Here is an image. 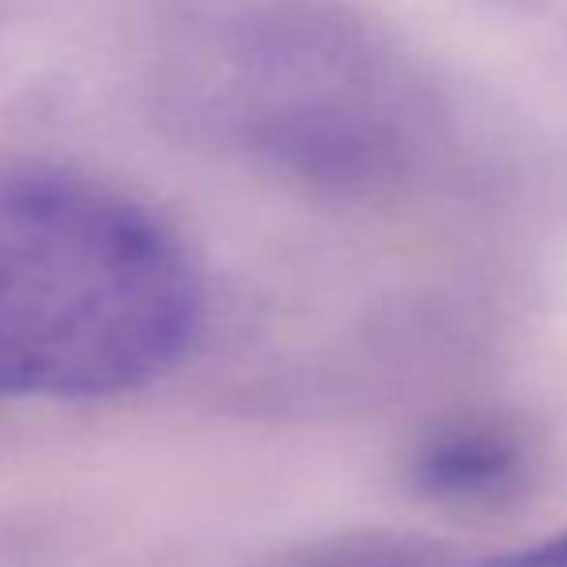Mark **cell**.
I'll list each match as a JSON object with an SVG mask.
<instances>
[{
	"mask_svg": "<svg viewBox=\"0 0 567 567\" xmlns=\"http://www.w3.org/2000/svg\"><path fill=\"white\" fill-rule=\"evenodd\" d=\"M441 567H567V529L537 545L509 548L494 556H444Z\"/></svg>",
	"mask_w": 567,
	"mask_h": 567,
	"instance_id": "obj_3",
	"label": "cell"
},
{
	"mask_svg": "<svg viewBox=\"0 0 567 567\" xmlns=\"http://www.w3.org/2000/svg\"><path fill=\"white\" fill-rule=\"evenodd\" d=\"M444 556L433 553H405V548H382V545H359V548H337L317 560L293 564V567H441Z\"/></svg>",
	"mask_w": 567,
	"mask_h": 567,
	"instance_id": "obj_4",
	"label": "cell"
},
{
	"mask_svg": "<svg viewBox=\"0 0 567 567\" xmlns=\"http://www.w3.org/2000/svg\"><path fill=\"white\" fill-rule=\"evenodd\" d=\"M533 436L509 417H463L436 429L410 460V486L444 509H494L529 486Z\"/></svg>",
	"mask_w": 567,
	"mask_h": 567,
	"instance_id": "obj_2",
	"label": "cell"
},
{
	"mask_svg": "<svg viewBox=\"0 0 567 567\" xmlns=\"http://www.w3.org/2000/svg\"><path fill=\"white\" fill-rule=\"evenodd\" d=\"M202 270L127 194L54 166H0V402L120 398L182 363Z\"/></svg>",
	"mask_w": 567,
	"mask_h": 567,
	"instance_id": "obj_1",
	"label": "cell"
}]
</instances>
